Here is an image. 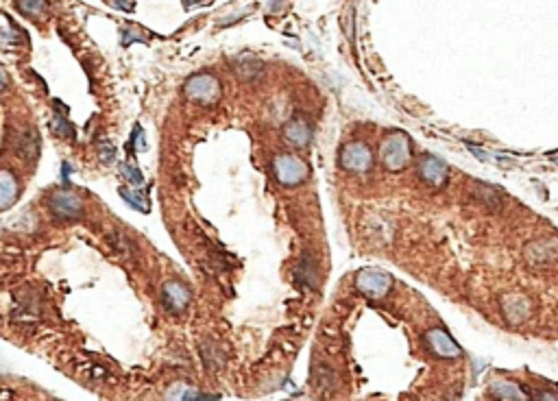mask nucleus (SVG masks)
<instances>
[{
  "instance_id": "f257e3e1",
  "label": "nucleus",
  "mask_w": 558,
  "mask_h": 401,
  "mask_svg": "<svg viewBox=\"0 0 558 401\" xmlns=\"http://www.w3.org/2000/svg\"><path fill=\"white\" fill-rule=\"evenodd\" d=\"M184 92L192 103H198V105H214L222 94L218 79L212 77V74H196V77L188 79L184 85Z\"/></svg>"
},
{
  "instance_id": "f03ea898",
  "label": "nucleus",
  "mask_w": 558,
  "mask_h": 401,
  "mask_svg": "<svg viewBox=\"0 0 558 401\" xmlns=\"http://www.w3.org/2000/svg\"><path fill=\"white\" fill-rule=\"evenodd\" d=\"M48 210L59 220H77L83 214V200L70 190H55L48 196Z\"/></svg>"
},
{
  "instance_id": "7ed1b4c3",
  "label": "nucleus",
  "mask_w": 558,
  "mask_h": 401,
  "mask_svg": "<svg viewBox=\"0 0 558 401\" xmlns=\"http://www.w3.org/2000/svg\"><path fill=\"white\" fill-rule=\"evenodd\" d=\"M410 160V140L403 133H393L382 144V162L388 170H401Z\"/></svg>"
},
{
  "instance_id": "20e7f679",
  "label": "nucleus",
  "mask_w": 558,
  "mask_h": 401,
  "mask_svg": "<svg viewBox=\"0 0 558 401\" xmlns=\"http://www.w3.org/2000/svg\"><path fill=\"white\" fill-rule=\"evenodd\" d=\"M340 166L349 172H369L373 166V153L369 150L367 144L362 142H351L343 148L340 153Z\"/></svg>"
},
{
  "instance_id": "39448f33",
  "label": "nucleus",
  "mask_w": 558,
  "mask_h": 401,
  "mask_svg": "<svg viewBox=\"0 0 558 401\" xmlns=\"http://www.w3.org/2000/svg\"><path fill=\"white\" fill-rule=\"evenodd\" d=\"M393 286V280H391V275L382 273V270H373V268H367L362 273H358V277H356V288L371 297V299H379V297H384Z\"/></svg>"
},
{
  "instance_id": "423d86ee",
  "label": "nucleus",
  "mask_w": 558,
  "mask_h": 401,
  "mask_svg": "<svg viewBox=\"0 0 558 401\" xmlns=\"http://www.w3.org/2000/svg\"><path fill=\"white\" fill-rule=\"evenodd\" d=\"M275 174L279 184L284 186H299L303 179L308 177V168L299 157L295 155H279L275 160Z\"/></svg>"
},
{
  "instance_id": "0eeeda50",
  "label": "nucleus",
  "mask_w": 558,
  "mask_h": 401,
  "mask_svg": "<svg viewBox=\"0 0 558 401\" xmlns=\"http://www.w3.org/2000/svg\"><path fill=\"white\" fill-rule=\"evenodd\" d=\"M190 290L182 282H166L162 286V306L170 314H182L190 304Z\"/></svg>"
},
{
  "instance_id": "6e6552de",
  "label": "nucleus",
  "mask_w": 558,
  "mask_h": 401,
  "mask_svg": "<svg viewBox=\"0 0 558 401\" xmlns=\"http://www.w3.org/2000/svg\"><path fill=\"white\" fill-rule=\"evenodd\" d=\"M9 144L13 153L20 155L22 160L33 162L40 153V138L33 129H22V131H11L9 133Z\"/></svg>"
},
{
  "instance_id": "1a4fd4ad",
  "label": "nucleus",
  "mask_w": 558,
  "mask_h": 401,
  "mask_svg": "<svg viewBox=\"0 0 558 401\" xmlns=\"http://www.w3.org/2000/svg\"><path fill=\"white\" fill-rule=\"evenodd\" d=\"M419 174H421V179H423L425 184L434 186V188H441V186H445V181H447V166H445L439 157L427 155V157H423L421 164H419Z\"/></svg>"
},
{
  "instance_id": "9d476101",
  "label": "nucleus",
  "mask_w": 558,
  "mask_h": 401,
  "mask_svg": "<svg viewBox=\"0 0 558 401\" xmlns=\"http://www.w3.org/2000/svg\"><path fill=\"white\" fill-rule=\"evenodd\" d=\"M427 345L434 351L439 358H458L461 347L451 340V336L443 330H432L427 332Z\"/></svg>"
},
{
  "instance_id": "9b49d317",
  "label": "nucleus",
  "mask_w": 558,
  "mask_h": 401,
  "mask_svg": "<svg viewBox=\"0 0 558 401\" xmlns=\"http://www.w3.org/2000/svg\"><path fill=\"white\" fill-rule=\"evenodd\" d=\"M18 198V179L16 174L0 168V212H7L9 208H13Z\"/></svg>"
},
{
  "instance_id": "f8f14e48",
  "label": "nucleus",
  "mask_w": 558,
  "mask_h": 401,
  "mask_svg": "<svg viewBox=\"0 0 558 401\" xmlns=\"http://www.w3.org/2000/svg\"><path fill=\"white\" fill-rule=\"evenodd\" d=\"M530 301L521 294H513L504 299V316L511 323H521L530 314Z\"/></svg>"
},
{
  "instance_id": "ddd939ff",
  "label": "nucleus",
  "mask_w": 558,
  "mask_h": 401,
  "mask_svg": "<svg viewBox=\"0 0 558 401\" xmlns=\"http://www.w3.org/2000/svg\"><path fill=\"white\" fill-rule=\"evenodd\" d=\"M284 138L292 146L303 148V146H308L312 140V129H310V124H306L303 120H290L284 127Z\"/></svg>"
},
{
  "instance_id": "4468645a",
  "label": "nucleus",
  "mask_w": 558,
  "mask_h": 401,
  "mask_svg": "<svg viewBox=\"0 0 558 401\" xmlns=\"http://www.w3.org/2000/svg\"><path fill=\"white\" fill-rule=\"evenodd\" d=\"M295 273H297V277L303 284H306L308 288H312V290L316 288V284H319V266H316V262L310 256H306V258L301 260V264L297 266Z\"/></svg>"
},
{
  "instance_id": "2eb2a0df",
  "label": "nucleus",
  "mask_w": 558,
  "mask_h": 401,
  "mask_svg": "<svg viewBox=\"0 0 558 401\" xmlns=\"http://www.w3.org/2000/svg\"><path fill=\"white\" fill-rule=\"evenodd\" d=\"M262 64L258 59H238L234 61V72L238 74V77L242 81H253L258 77V74H262Z\"/></svg>"
},
{
  "instance_id": "dca6fc26",
  "label": "nucleus",
  "mask_w": 558,
  "mask_h": 401,
  "mask_svg": "<svg viewBox=\"0 0 558 401\" xmlns=\"http://www.w3.org/2000/svg\"><path fill=\"white\" fill-rule=\"evenodd\" d=\"M118 194L122 196V200H126V205H129V208L148 214L150 205H148V200H146L144 194H140V192H136V190H131V188H118Z\"/></svg>"
},
{
  "instance_id": "f3484780",
  "label": "nucleus",
  "mask_w": 558,
  "mask_h": 401,
  "mask_svg": "<svg viewBox=\"0 0 558 401\" xmlns=\"http://www.w3.org/2000/svg\"><path fill=\"white\" fill-rule=\"evenodd\" d=\"M201 356H203V362H206V366L210 371H216L222 366L225 358H222V351L214 345V342H206L201 347Z\"/></svg>"
},
{
  "instance_id": "a211bd4d",
  "label": "nucleus",
  "mask_w": 558,
  "mask_h": 401,
  "mask_svg": "<svg viewBox=\"0 0 558 401\" xmlns=\"http://www.w3.org/2000/svg\"><path fill=\"white\" fill-rule=\"evenodd\" d=\"M18 9H20L22 16L35 20V18L46 13L48 3H46V0H18Z\"/></svg>"
},
{
  "instance_id": "6ab92c4d",
  "label": "nucleus",
  "mask_w": 558,
  "mask_h": 401,
  "mask_svg": "<svg viewBox=\"0 0 558 401\" xmlns=\"http://www.w3.org/2000/svg\"><path fill=\"white\" fill-rule=\"evenodd\" d=\"M473 192H475V196L482 200V203H485V205H491L493 210H497V208L501 205L499 192H497L495 188H489V186H485V184H475V186H473Z\"/></svg>"
},
{
  "instance_id": "aec40b11",
  "label": "nucleus",
  "mask_w": 558,
  "mask_h": 401,
  "mask_svg": "<svg viewBox=\"0 0 558 401\" xmlns=\"http://www.w3.org/2000/svg\"><path fill=\"white\" fill-rule=\"evenodd\" d=\"M50 129H53L59 138L74 140V127H72V122L66 118V114H55V118L50 120Z\"/></svg>"
},
{
  "instance_id": "412c9836",
  "label": "nucleus",
  "mask_w": 558,
  "mask_h": 401,
  "mask_svg": "<svg viewBox=\"0 0 558 401\" xmlns=\"http://www.w3.org/2000/svg\"><path fill=\"white\" fill-rule=\"evenodd\" d=\"M120 172L124 174V179L129 181V184H133L136 188H140L144 184V174H142L140 166H136L131 162H122L120 164Z\"/></svg>"
},
{
  "instance_id": "4be33fe9",
  "label": "nucleus",
  "mask_w": 558,
  "mask_h": 401,
  "mask_svg": "<svg viewBox=\"0 0 558 401\" xmlns=\"http://www.w3.org/2000/svg\"><path fill=\"white\" fill-rule=\"evenodd\" d=\"M493 390H495L497 397H504V399H521L519 388L513 386V384H504V382H499V384L493 386Z\"/></svg>"
},
{
  "instance_id": "5701e85b",
  "label": "nucleus",
  "mask_w": 558,
  "mask_h": 401,
  "mask_svg": "<svg viewBox=\"0 0 558 401\" xmlns=\"http://www.w3.org/2000/svg\"><path fill=\"white\" fill-rule=\"evenodd\" d=\"M131 146H133L136 150H146V148H148V144H146V138H144V129L140 127V124H136V127H133Z\"/></svg>"
},
{
  "instance_id": "b1692460",
  "label": "nucleus",
  "mask_w": 558,
  "mask_h": 401,
  "mask_svg": "<svg viewBox=\"0 0 558 401\" xmlns=\"http://www.w3.org/2000/svg\"><path fill=\"white\" fill-rule=\"evenodd\" d=\"M98 150H100V162H103V164H112L116 160V148L112 144H105L103 142Z\"/></svg>"
},
{
  "instance_id": "393cba45",
  "label": "nucleus",
  "mask_w": 558,
  "mask_h": 401,
  "mask_svg": "<svg viewBox=\"0 0 558 401\" xmlns=\"http://www.w3.org/2000/svg\"><path fill=\"white\" fill-rule=\"evenodd\" d=\"M112 5L120 11H133V7H136L133 0H112Z\"/></svg>"
},
{
  "instance_id": "a878e982",
  "label": "nucleus",
  "mask_w": 558,
  "mask_h": 401,
  "mask_svg": "<svg viewBox=\"0 0 558 401\" xmlns=\"http://www.w3.org/2000/svg\"><path fill=\"white\" fill-rule=\"evenodd\" d=\"M284 0H268V11H282Z\"/></svg>"
},
{
  "instance_id": "bb28decb",
  "label": "nucleus",
  "mask_w": 558,
  "mask_h": 401,
  "mask_svg": "<svg viewBox=\"0 0 558 401\" xmlns=\"http://www.w3.org/2000/svg\"><path fill=\"white\" fill-rule=\"evenodd\" d=\"M7 88V72L0 68V90H5Z\"/></svg>"
},
{
  "instance_id": "cd10ccee",
  "label": "nucleus",
  "mask_w": 558,
  "mask_h": 401,
  "mask_svg": "<svg viewBox=\"0 0 558 401\" xmlns=\"http://www.w3.org/2000/svg\"><path fill=\"white\" fill-rule=\"evenodd\" d=\"M552 162H554V164H558V155H554V157H552Z\"/></svg>"
}]
</instances>
